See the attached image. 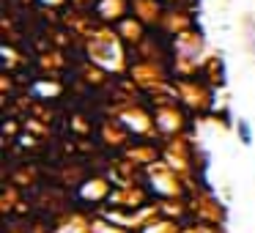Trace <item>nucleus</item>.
<instances>
[{"instance_id":"1","label":"nucleus","mask_w":255,"mask_h":233,"mask_svg":"<svg viewBox=\"0 0 255 233\" xmlns=\"http://www.w3.org/2000/svg\"><path fill=\"white\" fill-rule=\"evenodd\" d=\"M239 137H242L244 145L253 143V132H250V123L247 121H239Z\"/></svg>"}]
</instances>
